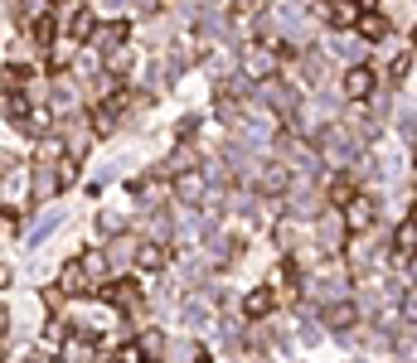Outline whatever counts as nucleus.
<instances>
[{"label":"nucleus","mask_w":417,"mask_h":363,"mask_svg":"<svg viewBox=\"0 0 417 363\" xmlns=\"http://www.w3.org/2000/svg\"><path fill=\"white\" fill-rule=\"evenodd\" d=\"M257 97H262L272 112H281V116H296V107H301L296 87H286L281 78H267V83H257Z\"/></svg>","instance_id":"nucleus-1"},{"label":"nucleus","mask_w":417,"mask_h":363,"mask_svg":"<svg viewBox=\"0 0 417 363\" xmlns=\"http://www.w3.org/2000/svg\"><path fill=\"white\" fill-rule=\"evenodd\" d=\"M126 44V20H112L102 34H97V54H112V49H121Z\"/></svg>","instance_id":"nucleus-11"},{"label":"nucleus","mask_w":417,"mask_h":363,"mask_svg":"<svg viewBox=\"0 0 417 363\" xmlns=\"http://www.w3.org/2000/svg\"><path fill=\"white\" fill-rule=\"evenodd\" d=\"M175 199H180V203H209L204 174H199V169H185V174L175 179Z\"/></svg>","instance_id":"nucleus-4"},{"label":"nucleus","mask_w":417,"mask_h":363,"mask_svg":"<svg viewBox=\"0 0 417 363\" xmlns=\"http://www.w3.org/2000/svg\"><path fill=\"white\" fill-rule=\"evenodd\" d=\"M417 247V223H403L398 228V252H413Z\"/></svg>","instance_id":"nucleus-24"},{"label":"nucleus","mask_w":417,"mask_h":363,"mask_svg":"<svg viewBox=\"0 0 417 363\" xmlns=\"http://www.w3.org/2000/svg\"><path fill=\"white\" fill-rule=\"evenodd\" d=\"M330 49H335V54H340V58H364V49H359V44H354V39H335Z\"/></svg>","instance_id":"nucleus-25"},{"label":"nucleus","mask_w":417,"mask_h":363,"mask_svg":"<svg viewBox=\"0 0 417 363\" xmlns=\"http://www.w3.org/2000/svg\"><path fill=\"white\" fill-rule=\"evenodd\" d=\"M170 169H175V174H185V169H195V150H190V145H180V150L170 155Z\"/></svg>","instance_id":"nucleus-21"},{"label":"nucleus","mask_w":417,"mask_h":363,"mask_svg":"<svg viewBox=\"0 0 417 363\" xmlns=\"http://www.w3.org/2000/svg\"><path fill=\"white\" fill-rule=\"evenodd\" d=\"M102 5H107V10H121V5H126V0H102Z\"/></svg>","instance_id":"nucleus-34"},{"label":"nucleus","mask_w":417,"mask_h":363,"mask_svg":"<svg viewBox=\"0 0 417 363\" xmlns=\"http://www.w3.org/2000/svg\"><path fill=\"white\" fill-rule=\"evenodd\" d=\"M330 20L340 29H345V25H359V15H354V5H350V0H335V5H330Z\"/></svg>","instance_id":"nucleus-18"},{"label":"nucleus","mask_w":417,"mask_h":363,"mask_svg":"<svg viewBox=\"0 0 417 363\" xmlns=\"http://www.w3.org/2000/svg\"><path fill=\"white\" fill-rule=\"evenodd\" d=\"M68 107H73V78L54 73V112H68Z\"/></svg>","instance_id":"nucleus-16"},{"label":"nucleus","mask_w":417,"mask_h":363,"mask_svg":"<svg viewBox=\"0 0 417 363\" xmlns=\"http://www.w3.org/2000/svg\"><path fill=\"white\" fill-rule=\"evenodd\" d=\"M345 223H350V218L325 213V218H320V228H315V233H320V242H325V247H340V242H345Z\"/></svg>","instance_id":"nucleus-10"},{"label":"nucleus","mask_w":417,"mask_h":363,"mask_svg":"<svg viewBox=\"0 0 417 363\" xmlns=\"http://www.w3.org/2000/svg\"><path fill=\"white\" fill-rule=\"evenodd\" d=\"M369 92H374V73H369V68H350V78H345V97H350V102H364Z\"/></svg>","instance_id":"nucleus-8"},{"label":"nucleus","mask_w":417,"mask_h":363,"mask_svg":"<svg viewBox=\"0 0 417 363\" xmlns=\"http://www.w3.org/2000/svg\"><path fill=\"white\" fill-rule=\"evenodd\" d=\"M286 184H291L286 165H262V169H257V189H262V194H281Z\"/></svg>","instance_id":"nucleus-7"},{"label":"nucleus","mask_w":417,"mask_h":363,"mask_svg":"<svg viewBox=\"0 0 417 363\" xmlns=\"http://www.w3.org/2000/svg\"><path fill=\"white\" fill-rule=\"evenodd\" d=\"M330 199H335V203H350V199H354V184H350V179H340V184L330 189Z\"/></svg>","instance_id":"nucleus-27"},{"label":"nucleus","mask_w":417,"mask_h":363,"mask_svg":"<svg viewBox=\"0 0 417 363\" xmlns=\"http://www.w3.org/2000/svg\"><path fill=\"white\" fill-rule=\"evenodd\" d=\"M359 34L374 44V39H384V34H389V20H384V15H359Z\"/></svg>","instance_id":"nucleus-15"},{"label":"nucleus","mask_w":417,"mask_h":363,"mask_svg":"<svg viewBox=\"0 0 417 363\" xmlns=\"http://www.w3.org/2000/svg\"><path fill=\"white\" fill-rule=\"evenodd\" d=\"M301 78L306 83H320V54H301Z\"/></svg>","instance_id":"nucleus-23"},{"label":"nucleus","mask_w":417,"mask_h":363,"mask_svg":"<svg viewBox=\"0 0 417 363\" xmlns=\"http://www.w3.org/2000/svg\"><path fill=\"white\" fill-rule=\"evenodd\" d=\"M68 359H73V363H87V344H68Z\"/></svg>","instance_id":"nucleus-33"},{"label":"nucleus","mask_w":417,"mask_h":363,"mask_svg":"<svg viewBox=\"0 0 417 363\" xmlns=\"http://www.w3.org/2000/svg\"><path fill=\"white\" fill-rule=\"evenodd\" d=\"M92 281L87 272V262H68L63 272H58V296H83V286Z\"/></svg>","instance_id":"nucleus-5"},{"label":"nucleus","mask_w":417,"mask_h":363,"mask_svg":"<svg viewBox=\"0 0 417 363\" xmlns=\"http://www.w3.org/2000/svg\"><path fill=\"white\" fill-rule=\"evenodd\" d=\"M325 320H330L335 330H350V325H354V306H350V301H335V306L325 310Z\"/></svg>","instance_id":"nucleus-14"},{"label":"nucleus","mask_w":417,"mask_h":363,"mask_svg":"<svg viewBox=\"0 0 417 363\" xmlns=\"http://www.w3.org/2000/svg\"><path fill=\"white\" fill-rule=\"evenodd\" d=\"M195 363H209V359H195Z\"/></svg>","instance_id":"nucleus-36"},{"label":"nucleus","mask_w":417,"mask_h":363,"mask_svg":"<svg viewBox=\"0 0 417 363\" xmlns=\"http://www.w3.org/2000/svg\"><path fill=\"white\" fill-rule=\"evenodd\" d=\"M87 262V272H92V277H102V272H107V257H83Z\"/></svg>","instance_id":"nucleus-29"},{"label":"nucleus","mask_w":417,"mask_h":363,"mask_svg":"<svg viewBox=\"0 0 417 363\" xmlns=\"http://www.w3.org/2000/svg\"><path fill=\"white\" fill-rule=\"evenodd\" d=\"M408 68H413V54H398V58H393V73H398V78H403Z\"/></svg>","instance_id":"nucleus-30"},{"label":"nucleus","mask_w":417,"mask_h":363,"mask_svg":"<svg viewBox=\"0 0 417 363\" xmlns=\"http://www.w3.org/2000/svg\"><path fill=\"white\" fill-rule=\"evenodd\" d=\"M141 354H146V359H161V354H166V339H161V330H146V335H141Z\"/></svg>","instance_id":"nucleus-19"},{"label":"nucleus","mask_w":417,"mask_h":363,"mask_svg":"<svg viewBox=\"0 0 417 363\" xmlns=\"http://www.w3.org/2000/svg\"><path fill=\"white\" fill-rule=\"evenodd\" d=\"M320 150H325L330 160H354V150H359V140L350 136L345 126H325V131H320Z\"/></svg>","instance_id":"nucleus-2"},{"label":"nucleus","mask_w":417,"mask_h":363,"mask_svg":"<svg viewBox=\"0 0 417 363\" xmlns=\"http://www.w3.org/2000/svg\"><path fill=\"white\" fill-rule=\"evenodd\" d=\"M68 34H73V39H87V34H92V15H78V20H73V29H68Z\"/></svg>","instance_id":"nucleus-26"},{"label":"nucleus","mask_w":417,"mask_h":363,"mask_svg":"<svg viewBox=\"0 0 417 363\" xmlns=\"http://www.w3.org/2000/svg\"><path fill=\"white\" fill-rule=\"evenodd\" d=\"M277 29L286 39H301V34H306V15H301L296 0H277Z\"/></svg>","instance_id":"nucleus-3"},{"label":"nucleus","mask_w":417,"mask_h":363,"mask_svg":"<svg viewBox=\"0 0 417 363\" xmlns=\"http://www.w3.org/2000/svg\"><path fill=\"white\" fill-rule=\"evenodd\" d=\"M398 131H403V136H413L417 131V107H408V102L398 107Z\"/></svg>","instance_id":"nucleus-22"},{"label":"nucleus","mask_w":417,"mask_h":363,"mask_svg":"<svg viewBox=\"0 0 417 363\" xmlns=\"http://www.w3.org/2000/svg\"><path fill=\"white\" fill-rule=\"evenodd\" d=\"M413 44H417V29H413Z\"/></svg>","instance_id":"nucleus-35"},{"label":"nucleus","mask_w":417,"mask_h":363,"mask_svg":"<svg viewBox=\"0 0 417 363\" xmlns=\"http://www.w3.org/2000/svg\"><path fill=\"white\" fill-rule=\"evenodd\" d=\"M413 218H417V208H413Z\"/></svg>","instance_id":"nucleus-37"},{"label":"nucleus","mask_w":417,"mask_h":363,"mask_svg":"<svg viewBox=\"0 0 417 363\" xmlns=\"http://www.w3.org/2000/svg\"><path fill=\"white\" fill-rule=\"evenodd\" d=\"M44 121H49V116H44V112H34V116H25V126H29V131H34V136H39V131H44Z\"/></svg>","instance_id":"nucleus-31"},{"label":"nucleus","mask_w":417,"mask_h":363,"mask_svg":"<svg viewBox=\"0 0 417 363\" xmlns=\"http://www.w3.org/2000/svg\"><path fill=\"white\" fill-rule=\"evenodd\" d=\"M374 223V203H369V199H350V228H369Z\"/></svg>","instance_id":"nucleus-13"},{"label":"nucleus","mask_w":417,"mask_h":363,"mask_svg":"<svg viewBox=\"0 0 417 363\" xmlns=\"http://www.w3.org/2000/svg\"><path fill=\"white\" fill-rule=\"evenodd\" d=\"M243 73H248V78H257V83H267V78H277V58L262 54V49H252V54L243 58Z\"/></svg>","instance_id":"nucleus-6"},{"label":"nucleus","mask_w":417,"mask_h":363,"mask_svg":"<svg viewBox=\"0 0 417 363\" xmlns=\"http://www.w3.org/2000/svg\"><path fill=\"white\" fill-rule=\"evenodd\" d=\"M398 354H417V335H403V339H398Z\"/></svg>","instance_id":"nucleus-32"},{"label":"nucleus","mask_w":417,"mask_h":363,"mask_svg":"<svg viewBox=\"0 0 417 363\" xmlns=\"http://www.w3.org/2000/svg\"><path fill=\"white\" fill-rule=\"evenodd\" d=\"M58 223H63V208H49V213H44L39 223L29 228V242H44V238H49V233H54Z\"/></svg>","instance_id":"nucleus-12"},{"label":"nucleus","mask_w":417,"mask_h":363,"mask_svg":"<svg viewBox=\"0 0 417 363\" xmlns=\"http://www.w3.org/2000/svg\"><path fill=\"white\" fill-rule=\"evenodd\" d=\"M107 296V306H117V310H131L141 301V291H136V281H117V286H107L102 291Z\"/></svg>","instance_id":"nucleus-9"},{"label":"nucleus","mask_w":417,"mask_h":363,"mask_svg":"<svg viewBox=\"0 0 417 363\" xmlns=\"http://www.w3.org/2000/svg\"><path fill=\"white\" fill-rule=\"evenodd\" d=\"M34 39H39V44H49V39H54V29H49V20H34Z\"/></svg>","instance_id":"nucleus-28"},{"label":"nucleus","mask_w":417,"mask_h":363,"mask_svg":"<svg viewBox=\"0 0 417 363\" xmlns=\"http://www.w3.org/2000/svg\"><path fill=\"white\" fill-rule=\"evenodd\" d=\"M136 262H141V272H161V267H166V252L156 247V242H146V247L136 252Z\"/></svg>","instance_id":"nucleus-17"},{"label":"nucleus","mask_w":417,"mask_h":363,"mask_svg":"<svg viewBox=\"0 0 417 363\" xmlns=\"http://www.w3.org/2000/svg\"><path fill=\"white\" fill-rule=\"evenodd\" d=\"M243 310H248V315H267V310H272V291H252L248 301H243Z\"/></svg>","instance_id":"nucleus-20"}]
</instances>
